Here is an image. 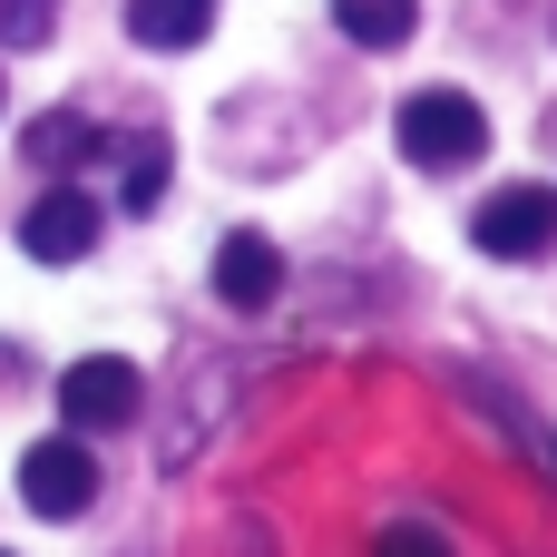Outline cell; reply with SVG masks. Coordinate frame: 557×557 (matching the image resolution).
Returning <instances> with one entry per match:
<instances>
[{
	"mask_svg": "<svg viewBox=\"0 0 557 557\" xmlns=\"http://www.w3.org/2000/svg\"><path fill=\"white\" fill-rule=\"evenodd\" d=\"M59 29V0H0V49H39Z\"/></svg>",
	"mask_w": 557,
	"mask_h": 557,
	"instance_id": "obj_11",
	"label": "cell"
},
{
	"mask_svg": "<svg viewBox=\"0 0 557 557\" xmlns=\"http://www.w3.org/2000/svg\"><path fill=\"white\" fill-rule=\"evenodd\" d=\"M333 20H343L352 49H401L421 29V0H333Z\"/></svg>",
	"mask_w": 557,
	"mask_h": 557,
	"instance_id": "obj_8",
	"label": "cell"
},
{
	"mask_svg": "<svg viewBox=\"0 0 557 557\" xmlns=\"http://www.w3.org/2000/svg\"><path fill=\"white\" fill-rule=\"evenodd\" d=\"M88 245H98V196H78V186H49L20 215V255H39V264H78Z\"/></svg>",
	"mask_w": 557,
	"mask_h": 557,
	"instance_id": "obj_5",
	"label": "cell"
},
{
	"mask_svg": "<svg viewBox=\"0 0 557 557\" xmlns=\"http://www.w3.org/2000/svg\"><path fill=\"white\" fill-rule=\"evenodd\" d=\"M0 557H10V548H0Z\"/></svg>",
	"mask_w": 557,
	"mask_h": 557,
	"instance_id": "obj_13",
	"label": "cell"
},
{
	"mask_svg": "<svg viewBox=\"0 0 557 557\" xmlns=\"http://www.w3.org/2000/svg\"><path fill=\"white\" fill-rule=\"evenodd\" d=\"M157 196H166V137H127L117 147V206L157 215Z\"/></svg>",
	"mask_w": 557,
	"mask_h": 557,
	"instance_id": "obj_9",
	"label": "cell"
},
{
	"mask_svg": "<svg viewBox=\"0 0 557 557\" xmlns=\"http://www.w3.org/2000/svg\"><path fill=\"white\" fill-rule=\"evenodd\" d=\"M215 294H225L235 313H264V304L284 294V255H274L264 235H225V245H215Z\"/></svg>",
	"mask_w": 557,
	"mask_h": 557,
	"instance_id": "obj_6",
	"label": "cell"
},
{
	"mask_svg": "<svg viewBox=\"0 0 557 557\" xmlns=\"http://www.w3.org/2000/svg\"><path fill=\"white\" fill-rule=\"evenodd\" d=\"M59 411H69V431H127V421L147 411V382H137V362L88 352V362L59 372Z\"/></svg>",
	"mask_w": 557,
	"mask_h": 557,
	"instance_id": "obj_2",
	"label": "cell"
},
{
	"mask_svg": "<svg viewBox=\"0 0 557 557\" xmlns=\"http://www.w3.org/2000/svg\"><path fill=\"white\" fill-rule=\"evenodd\" d=\"M215 29V0H127V39L137 49H196Z\"/></svg>",
	"mask_w": 557,
	"mask_h": 557,
	"instance_id": "obj_7",
	"label": "cell"
},
{
	"mask_svg": "<svg viewBox=\"0 0 557 557\" xmlns=\"http://www.w3.org/2000/svg\"><path fill=\"white\" fill-rule=\"evenodd\" d=\"M20 499H29L39 519H78V509L98 499V460H88V441L69 431V441L20 450Z\"/></svg>",
	"mask_w": 557,
	"mask_h": 557,
	"instance_id": "obj_4",
	"label": "cell"
},
{
	"mask_svg": "<svg viewBox=\"0 0 557 557\" xmlns=\"http://www.w3.org/2000/svg\"><path fill=\"white\" fill-rule=\"evenodd\" d=\"M470 245L499 255V264H529L557 245V186H499L480 215H470Z\"/></svg>",
	"mask_w": 557,
	"mask_h": 557,
	"instance_id": "obj_3",
	"label": "cell"
},
{
	"mask_svg": "<svg viewBox=\"0 0 557 557\" xmlns=\"http://www.w3.org/2000/svg\"><path fill=\"white\" fill-rule=\"evenodd\" d=\"M392 137H401V157H411V166H431V176H450V166L490 157V117H480V98H470V88H411V98H401V117H392Z\"/></svg>",
	"mask_w": 557,
	"mask_h": 557,
	"instance_id": "obj_1",
	"label": "cell"
},
{
	"mask_svg": "<svg viewBox=\"0 0 557 557\" xmlns=\"http://www.w3.org/2000/svg\"><path fill=\"white\" fill-rule=\"evenodd\" d=\"M372 557H450V539H441V529H421V519H392V529L372 539Z\"/></svg>",
	"mask_w": 557,
	"mask_h": 557,
	"instance_id": "obj_12",
	"label": "cell"
},
{
	"mask_svg": "<svg viewBox=\"0 0 557 557\" xmlns=\"http://www.w3.org/2000/svg\"><path fill=\"white\" fill-rule=\"evenodd\" d=\"M20 147H29V157H39V166H78V157H98V127H88V117H69V108H59V117H39V127H29V137H20Z\"/></svg>",
	"mask_w": 557,
	"mask_h": 557,
	"instance_id": "obj_10",
	"label": "cell"
}]
</instances>
